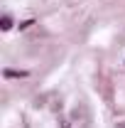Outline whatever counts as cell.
Masks as SVG:
<instances>
[{"mask_svg": "<svg viewBox=\"0 0 125 128\" xmlns=\"http://www.w3.org/2000/svg\"><path fill=\"white\" fill-rule=\"evenodd\" d=\"M5 76H7V79H20V76H27V72H15V69H5Z\"/></svg>", "mask_w": 125, "mask_h": 128, "instance_id": "6da1fadb", "label": "cell"}, {"mask_svg": "<svg viewBox=\"0 0 125 128\" xmlns=\"http://www.w3.org/2000/svg\"><path fill=\"white\" fill-rule=\"evenodd\" d=\"M0 27H2L5 32H7V30H12V17H10V15H5V17H2V22H0Z\"/></svg>", "mask_w": 125, "mask_h": 128, "instance_id": "7a4b0ae2", "label": "cell"}]
</instances>
